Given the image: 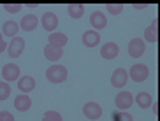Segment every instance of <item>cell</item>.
Instances as JSON below:
<instances>
[{
  "instance_id": "cell-1",
  "label": "cell",
  "mask_w": 160,
  "mask_h": 121,
  "mask_svg": "<svg viewBox=\"0 0 160 121\" xmlns=\"http://www.w3.org/2000/svg\"><path fill=\"white\" fill-rule=\"evenodd\" d=\"M46 79L55 84H60L67 79V69L63 65H51L46 70Z\"/></svg>"
},
{
  "instance_id": "cell-2",
  "label": "cell",
  "mask_w": 160,
  "mask_h": 121,
  "mask_svg": "<svg viewBox=\"0 0 160 121\" xmlns=\"http://www.w3.org/2000/svg\"><path fill=\"white\" fill-rule=\"evenodd\" d=\"M148 75H150V69L142 63H136V65H132L130 72H128V77L132 81H136V83H142V81L148 79Z\"/></svg>"
},
{
  "instance_id": "cell-3",
  "label": "cell",
  "mask_w": 160,
  "mask_h": 121,
  "mask_svg": "<svg viewBox=\"0 0 160 121\" xmlns=\"http://www.w3.org/2000/svg\"><path fill=\"white\" fill-rule=\"evenodd\" d=\"M146 51V46H144V41L139 37L132 39L130 42H128V55L132 56V58H139V56H142Z\"/></svg>"
},
{
  "instance_id": "cell-4",
  "label": "cell",
  "mask_w": 160,
  "mask_h": 121,
  "mask_svg": "<svg viewBox=\"0 0 160 121\" xmlns=\"http://www.w3.org/2000/svg\"><path fill=\"white\" fill-rule=\"evenodd\" d=\"M114 104H116L118 109L127 111L132 104H134V97H132V93H128V91H120V93L116 95V98H114Z\"/></svg>"
},
{
  "instance_id": "cell-5",
  "label": "cell",
  "mask_w": 160,
  "mask_h": 121,
  "mask_svg": "<svg viewBox=\"0 0 160 121\" xmlns=\"http://www.w3.org/2000/svg\"><path fill=\"white\" fill-rule=\"evenodd\" d=\"M41 23H42V28L48 30V32H55L58 27V18L55 12H44L42 18H41Z\"/></svg>"
},
{
  "instance_id": "cell-6",
  "label": "cell",
  "mask_w": 160,
  "mask_h": 121,
  "mask_svg": "<svg viewBox=\"0 0 160 121\" xmlns=\"http://www.w3.org/2000/svg\"><path fill=\"white\" fill-rule=\"evenodd\" d=\"M128 81V74L125 69H116L111 75V84H113L114 88H123Z\"/></svg>"
},
{
  "instance_id": "cell-7",
  "label": "cell",
  "mask_w": 160,
  "mask_h": 121,
  "mask_svg": "<svg viewBox=\"0 0 160 121\" xmlns=\"http://www.w3.org/2000/svg\"><path fill=\"white\" fill-rule=\"evenodd\" d=\"M2 77L5 79V83H11L14 79H19V67L14 63H7L2 67Z\"/></svg>"
},
{
  "instance_id": "cell-8",
  "label": "cell",
  "mask_w": 160,
  "mask_h": 121,
  "mask_svg": "<svg viewBox=\"0 0 160 121\" xmlns=\"http://www.w3.org/2000/svg\"><path fill=\"white\" fill-rule=\"evenodd\" d=\"M83 112H85V116L88 119H99L102 116V107H100L97 102H88L83 107Z\"/></svg>"
},
{
  "instance_id": "cell-9",
  "label": "cell",
  "mask_w": 160,
  "mask_h": 121,
  "mask_svg": "<svg viewBox=\"0 0 160 121\" xmlns=\"http://www.w3.org/2000/svg\"><path fill=\"white\" fill-rule=\"evenodd\" d=\"M7 49H9L11 58H18V56L23 53V49H25V41L21 37H14L12 41H11V44L7 46Z\"/></svg>"
},
{
  "instance_id": "cell-10",
  "label": "cell",
  "mask_w": 160,
  "mask_h": 121,
  "mask_svg": "<svg viewBox=\"0 0 160 121\" xmlns=\"http://www.w3.org/2000/svg\"><path fill=\"white\" fill-rule=\"evenodd\" d=\"M90 23H92V27H93L95 32H97V30H102V28H106V25H108V19H106L104 12H100V11H93V12L90 14Z\"/></svg>"
},
{
  "instance_id": "cell-11",
  "label": "cell",
  "mask_w": 160,
  "mask_h": 121,
  "mask_svg": "<svg viewBox=\"0 0 160 121\" xmlns=\"http://www.w3.org/2000/svg\"><path fill=\"white\" fill-rule=\"evenodd\" d=\"M118 53H120V47H118V44H114V42H106V44L100 47V55H102V58H106V60L116 58Z\"/></svg>"
},
{
  "instance_id": "cell-12",
  "label": "cell",
  "mask_w": 160,
  "mask_h": 121,
  "mask_svg": "<svg viewBox=\"0 0 160 121\" xmlns=\"http://www.w3.org/2000/svg\"><path fill=\"white\" fill-rule=\"evenodd\" d=\"M99 42H100L99 32H95V30H88V32L83 33V44H85L86 47H95V46H99Z\"/></svg>"
},
{
  "instance_id": "cell-13",
  "label": "cell",
  "mask_w": 160,
  "mask_h": 121,
  "mask_svg": "<svg viewBox=\"0 0 160 121\" xmlns=\"http://www.w3.org/2000/svg\"><path fill=\"white\" fill-rule=\"evenodd\" d=\"M18 88H19V91H23V93H30V91L35 88V79H33L32 75H23V77L18 79Z\"/></svg>"
},
{
  "instance_id": "cell-14",
  "label": "cell",
  "mask_w": 160,
  "mask_h": 121,
  "mask_svg": "<svg viewBox=\"0 0 160 121\" xmlns=\"http://www.w3.org/2000/svg\"><path fill=\"white\" fill-rule=\"evenodd\" d=\"M144 39L148 42H157L158 41V19H153L151 25L144 30Z\"/></svg>"
},
{
  "instance_id": "cell-15",
  "label": "cell",
  "mask_w": 160,
  "mask_h": 121,
  "mask_svg": "<svg viewBox=\"0 0 160 121\" xmlns=\"http://www.w3.org/2000/svg\"><path fill=\"white\" fill-rule=\"evenodd\" d=\"M48 41H49V46H55V47H63L67 44V35L65 33H60V32H53L49 33V37H48Z\"/></svg>"
},
{
  "instance_id": "cell-16",
  "label": "cell",
  "mask_w": 160,
  "mask_h": 121,
  "mask_svg": "<svg viewBox=\"0 0 160 121\" xmlns=\"http://www.w3.org/2000/svg\"><path fill=\"white\" fill-rule=\"evenodd\" d=\"M39 25V18L37 16H33V14H27L23 19H21V25L19 27L23 28L25 32H32V30H35Z\"/></svg>"
},
{
  "instance_id": "cell-17",
  "label": "cell",
  "mask_w": 160,
  "mask_h": 121,
  "mask_svg": "<svg viewBox=\"0 0 160 121\" xmlns=\"http://www.w3.org/2000/svg\"><path fill=\"white\" fill-rule=\"evenodd\" d=\"M14 107L18 109V111L25 112L32 107V100H30L28 95H18V97L14 98Z\"/></svg>"
},
{
  "instance_id": "cell-18",
  "label": "cell",
  "mask_w": 160,
  "mask_h": 121,
  "mask_svg": "<svg viewBox=\"0 0 160 121\" xmlns=\"http://www.w3.org/2000/svg\"><path fill=\"white\" fill-rule=\"evenodd\" d=\"M42 51H44V56H46V60H49V61H57V60H60L62 55H63V51H62L60 47L49 46V44H48V46L44 47Z\"/></svg>"
},
{
  "instance_id": "cell-19",
  "label": "cell",
  "mask_w": 160,
  "mask_h": 121,
  "mask_svg": "<svg viewBox=\"0 0 160 121\" xmlns=\"http://www.w3.org/2000/svg\"><path fill=\"white\" fill-rule=\"evenodd\" d=\"M19 30V25L16 23V21H5L4 27H2V33H4L5 37H16V33H18Z\"/></svg>"
},
{
  "instance_id": "cell-20",
  "label": "cell",
  "mask_w": 160,
  "mask_h": 121,
  "mask_svg": "<svg viewBox=\"0 0 160 121\" xmlns=\"http://www.w3.org/2000/svg\"><path fill=\"white\" fill-rule=\"evenodd\" d=\"M67 11H69V16L72 19H79L85 14V5L83 4H69L67 5Z\"/></svg>"
},
{
  "instance_id": "cell-21",
  "label": "cell",
  "mask_w": 160,
  "mask_h": 121,
  "mask_svg": "<svg viewBox=\"0 0 160 121\" xmlns=\"http://www.w3.org/2000/svg\"><path fill=\"white\" fill-rule=\"evenodd\" d=\"M136 104H137V105H139L141 109L150 107V105H151V97H150V93H146V91H141V93H137V97H136Z\"/></svg>"
},
{
  "instance_id": "cell-22",
  "label": "cell",
  "mask_w": 160,
  "mask_h": 121,
  "mask_svg": "<svg viewBox=\"0 0 160 121\" xmlns=\"http://www.w3.org/2000/svg\"><path fill=\"white\" fill-rule=\"evenodd\" d=\"M42 121H62V116L57 111H46L42 116Z\"/></svg>"
},
{
  "instance_id": "cell-23",
  "label": "cell",
  "mask_w": 160,
  "mask_h": 121,
  "mask_svg": "<svg viewBox=\"0 0 160 121\" xmlns=\"http://www.w3.org/2000/svg\"><path fill=\"white\" fill-rule=\"evenodd\" d=\"M11 95V86L9 83H0V100H5V98H9Z\"/></svg>"
},
{
  "instance_id": "cell-24",
  "label": "cell",
  "mask_w": 160,
  "mask_h": 121,
  "mask_svg": "<svg viewBox=\"0 0 160 121\" xmlns=\"http://www.w3.org/2000/svg\"><path fill=\"white\" fill-rule=\"evenodd\" d=\"M106 9H108L111 14L116 16V14H120L123 11V4H108V5H106Z\"/></svg>"
},
{
  "instance_id": "cell-25",
  "label": "cell",
  "mask_w": 160,
  "mask_h": 121,
  "mask_svg": "<svg viewBox=\"0 0 160 121\" xmlns=\"http://www.w3.org/2000/svg\"><path fill=\"white\" fill-rule=\"evenodd\" d=\"M4 9L7 11V12H11V14H16V12L21 11V5L19 4H4Z\"/></svg>"
},
{
  "instance_id": "cell-26",
  "label": "cell",
  "mask_w": 160,
  "mask_h": 121,
  "mask_svg": "<svg viewBox=\"0 0 160 121\" xmlns=\"http://www.w3.org/2000/svg\"><path fill=\"white\" fill-rule=\"evenodd\" d=\"M118 121H134V118L128 114V112H125V111H122L120 114H118Z\"/></svg>"
},
{
  "instance_id": "cell-27",
  "label": "cell",
  "mask_w": 160,
  "mask_h": 121,
  "mask_svg": "<svg viewBox=\"0 0 160 121\" xmlns=\"http://www.w3.org/2000/svg\"><path fill=\"white\" fill-rule=\"evenodd\" d=\"M0 121H14V118H12V114L7 111H2L0 112Z\"/></svg>"
},
{
  "instance_id": "cell-28",
  "label": "cell",
  "mask_w": 160,
  "mask_h": 121,
  "mask_svg": "<svg viewBox=\"0 0 160 121\" xmlns=\"http://www.w3.org/2000/svg\"><path fill=\"white\" fill-rule=\"evenodd\" d=\"M7 49V44H5V41H0V53L5 51Z\"/></svg>"
},
{
  "instance_id": "cell-29",
  "label": "cell",
  "mask_w": 160,
  "mask_h": 121,
  "mask_svg": "<svg viewBox=\"0 0 160 121\" xmlns=\"http://www.w3.org/2000/svg\"><path fill=\"white\" fill-rule=\"evenodd\" d=\"M0 41H4V39H2V33H0Z\"/></svg>"
}]
</instances>
